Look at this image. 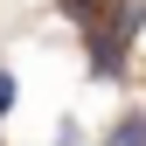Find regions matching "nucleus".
<instances>
[{"label":"nucleus","instance_id":"nucleus-2","mask_svg":"<svg viewBox=\"0 0 146 146\" xmlns=\"http://www.w3.org/2000/svg\"><path fill=\"white\" fill-rule=\"evenodd\" d=\"M0 111H14V77L0 70Z\"/></svg>","mask_w":146,"mask_h":146},{"label":"nucleus","instance_id":"nucleus-1","mask_svg":"<svg viewBox=\"0 0 146 146\" xmlns=\"http://www.w3.org/2000/svg\"><path fill=\"white\" fill-rule=\"evenodd\" d=\"M104 146H146V111H132V118H118V132L104 139Z\"/></svg>","mask_w":146,"mask_h":146}]
</instances>
